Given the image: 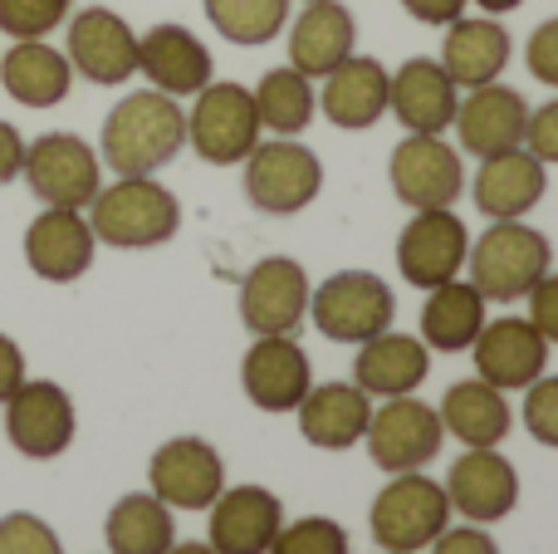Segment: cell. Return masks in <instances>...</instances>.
I'll return each instance as SVG.
<instances>
[{
    "mask_svg": "<svg viewBox=\"0 0 558 554\" xmlns=\"http://www.w3.org/2000/svg\"><path fill=\"white\" fill-rule=\"evenodd\" d=\"M186 147V113L172 94L137 88L118 98V108L104 123V157L118 177H153Z\"/></svg>",
    "mask_w": 558,
    "mask_h": 554,
    "instance_id": "obj_1",
    "label": "cell"
},
{
    "mask_svg": "<svg viewBox=\"0 0 558 554\" xmlns=\"http://www.w3.org/2000/svg\"><path fill=\"white\" fill-rule=\"evenodd\" d=\"M88 226L94 241L113 251H153L177 236L182 206L153 177H118L113 186H98V196L88 202Z\"/></svg>",
    "mask_w": 558,
    "mask_h": 554,
    "instance_id": "obj_2",
    "label": "cell"
},
{
    "mask_svg": "<svg viewBox=\"0 0 558 554\" xmlns=\"http://www.w3.org/2000/svg\"><path fill=\"white\" fill-rule=\"evenodd\" d=\"M554 265V245L544 231L524 221H495L481 241H471L465 251V270H471V285L495 304L524 300L534 285L549 275Z\"/></svg>",
    "mask_w": 558,
    "mask_h": 554,
    "instance_id": "obj_3",
    "label": "cell"
},
{
    "mask_svg": "<svg viewBox=\"0 0 558 554\" xmlns=\"http://www.w3.org/2000/svg\"><path fill=\"white\" fill-rule=\"evenodd\" d=\"M446 526H451V501L441 481H432L426 471H397L367 510V530L387 554L432 550Z\"/></svg>",
    "mask_w": 558,
    "mask_h": 554,
    "instance_id": "obj_4",
    "label": "cell"
},
{
    "mask_svg": "<svg viewBox=\"0 0 558 554\" xmlns=\"http://www.w3.org/2000/svg\"><path fill=\"white\" fill-rule=\"evenodd\" d=\"M308 320L333 344H367L397 320L392 285L377 280L373 270H338L318 290H308Z\"/></svg>",
    "mask_w": 558,
    "mask_h": 554,
    "instance_id": "obj_5",
    "label": "cell"
},
{
    "mask_svg": "<svg viewBox=\"0 0 558 554\" xmlns=\"http://www.w3.org/2000/svg\"><path fill=\"white\" fill-rule=\"evenodd\" d=\"M192 113H186V143L196 147V157L211 167H235L251 157V147L260 143V113H255V94L245 84H206L202 94H192Z\"/></svg>",
    "mask_w": 558,
    "mask_h": 554,
    "instance_id": "obj_6",
    "label": "cell"
},
{
    "mask_svg": "<svg viewBox=\"0 0 558 554\" xmlns=\"http://www.w3.org/2000/svg\"><path fill=\"white\" fill-rule=\"evenodd\" d=\"M20 177L45 206H69V212H88V202L104 186V162L78 133H45L25 143V167Z\"/></svg>",
    "mask_w": 558,
    "mask_h": 554,
    "instance_id": "obj_7",
    "label": "cell"
},
{
    "mask_svg": "<svg viewBox=\"0 0 558 554\" xmlns=\"http://www.w3.org/2000/svg\"><path fill=\"white\" fill-rule=\"evenodd\" d=\"M324 186V162L294 137H275V143H255L245 157V196L255 212L265 216H294Z\"/></svg>",
    "mask_w": 558,
    "mask_h": 554,
    "instance_id": "obj_8",
    "label": "cell"
},
{
    "mask_svg": "<svg viewBox=\"0 0 558 554\" xmlns=\"http://www.w3.org/2000/svg\"><path fill=\"white\" fill-rule=\"evenodd\" d=\"M5 437L20 457L29 461H54L74 447V432H78V412L74 398H69L59 383L35 378V383H20L5 402Z\"/></svg>",
    "mask_w": 558,
    "mask_h": 554,
    "instance_id": "obj_9",
    "label": "cell"
},
{
    "mask_svg": "<svg viewBox=\"0 0 558 554\" xmlns=\"http://www.w3.org/2000/svg\"><path fill=\"white\" fill-rule=\"evenodd\" d=\"M387 177H392L397 202L412 206V212L456 206V196H461V186H465L461 153H456L441 133H407L402 143L392 147Z\"/></svg>",
    "mask_w": 558,
    "mask_h": 554,
    "instance_id": "obj_10",
    "label": "cell"
},
{
    "mask_svg": "<svg viewBox=\"0 0 558 554\" xmlns=\"http://www.w3.org/2000/svg\"><path fill=\"white\" fill-rule=\"evenodd\" d=\"M367 451H373V467H383L387 477L397 471H422L426 461H436L446 442V427L436 418V408H426L422 398L402 393V398H387L383 408L367 418L363 432Z\"/></svg>",
    "mask_w": 558,
    "mask_h": 554,
    "instance_id": "obj_11",
    "label": "cell"
},
{
    "mask_svg": "<svg viewBox=\"0 0 558 554\" xmlns=\"http://www.w3.org/2000/svg\"><path fill=\"white\" fill-rule=\"evenodd\" d=\"M465 251H471V231L451 206L412 212V221L397 236V270L416 290H436L465 270Z\"/></svg>",
    "mask_w": 558,
    "mask_h": 554,
    "instance_id": "obj_12",
    "label": "cell"
},
{
    "mask_svg": "<svg viewBox=\"0 0 558 554\" xmlns=\"http://www.w3.org/2000/svg\"><path fill=\"white\" fill-rule=\"evenodd\" d=\"M308 320V275L289 255H265L251 265L241 280V324L251 339H270V334H299Z\"/></svg>",
    "mask_w": 558,
    "mask_h": 554,
    "instance_id": "obj_13",
    "label": "cell"
},
{
    "mask_svg": "<svg viewBox=\"0 0 558 554\" xmlns=\"http://www.w3.org/2000/svg\"><path fill=\"white\" fill-rule=\"evenodd\" d=\"M153 496L172 510H211V501L226 491V461L211 442L202 437H172L147 461Z\"/></svg>",
    "mask_w": 558,
    "mask_h": 554,
    "instance_id": "obj_14",
    "label": "cell"
},
{
    "mask_svg": "<svg viewBox=\"0 0 558 554\" xmlns=\"http://www.w3.org/2000/svg\"><path fill=\"white\" fill-rule=\"evenodd\" d=\"M69 69L84 74L88 84H128L137 74V35L118 10L88 5L69 20Z\"/></svg>",
    "mask_w": 558,
    "mask_h": 554,
    "instance_id": "obj_15",
    "label": "cell"
},
{
    "mask_svg": "<svg viewBox=\"0 0 558 554\" xmlns=\"http://www.w3.org/2000/svg\"><path fill=\"white\" fill-rule=\"evenodd\" d=\"M471 353H475V378H485L490 388L510 393V388H530L534 378H544L549 339H544L530 320L505 314V320H485V329L475 334Z\"/></svg>",
    "mask_w": 558,
    "mask_h": 554,
    "instance_id": "obj_16",
    "label": "cell"
},
{
    "mask_svg": "<svg viewBox=\"0 0 558 554\" xmlns=\"http://www.w3.org/2000/svg\"><path fill=\"white\" fill-rule=\"evenodd\" d=\"M446 501L461 510L471 526H495L520 506V471L495 447H465V457L451 461L446 477Z\"/></svg>",
    "mask_w": 558,
    "mask_h": 554,
    "instance_id": "obj_17",
    "label": "cell"
},
{
    "mask_svg": "<svg viewBox=\"0 0 558 554\" xmlns=\"http://www.w3.org/2000/svg\"><path fill=\"white\" fill-rule=\"evenodd\" d=\"M241 388L260 412H294L304 402V393L314 388V369L294 334H270L245 349Z\"/></svg>",
    "mask_w": 558,
    "mask_h": 554,
    "instance_id": "obj_18",
    "label": "cell"
},
{
    "mask_svg": "<svg viewBox=\"0 0 558 554\" xmlns=\"http://www.w3.org/2000/svg\"><path fill=\"white\" fill-rule=\"evenodd\" d=\"M94 226L84 212L69 206H45L25 226V265L49 285H74L94 265Z\"/></svg>",
    "mask_w": 558,
    "mask_h": 554,
    "instance_id": "obj_19",
    "label": "cell"
},
{
    "mask_svg": "<svg viewBox=\"0 0 558 554\" xmlns=\"http://www.w3.org/2000/svg\"><path fill=\"white\" fill-rule=\"evenodd\" d=\"M461 88L441 69V59H407L397 74H387V113L407 133H446L456 123Z\"/></svg>",
    "mask_w": 558,
    "mask_h": 554,
    "instance_id": "obj_20",
    "label": "cell"
},
{
    "mask_svg": "<svg viewBox=\"0 0 558 554\" xmlns=\"http://www.w3.org/2000/svg\"><path fill=\"white\" fill-rule=\"evenodd\" d=\"M524 128H530V104L510 84H481L456 104V133H461L465 153L475 157L524 147Z\"/></svg>",
    "mask_w": 558,
    "mask_h": 554,
    "instance_id": "obj_21",
    "label": "cell"
},
{
    "mask_svg": "<svg viewBox=\"0 0 558 554\" xmlns=\"http://www.w3.org/2000/svg\"><path fill=\"white\" fill-rule=\"evenodd\" d=\"M284 526V506L265 486H231L211 501L206 545L216 554H265Z\"/></svg>",
    "mask_w": 558,
    "mask_h": 554,
    "instance_id": "obj_22",
    "label": "cell"
},
{
    "mask_svg": "<svg viewBox=\"0 0 558 554\" xmlns=\"http://www.w3.org/2000/svg\"><path fill=\"white\" fill-rule=\"evenodd\" d=\"M137 69L157 94L192 98L211 84V49L192 35L186 25H153L137 39Z\"/></svg>",
    "mask_w": 558,
    "mask_h": 554,
    "instance_id": "obj_23",
    "label": "cell"
},
{
    "mask_svg": "<svg viewBox=\"0 0 558 554\" xmlns=\"http://www.w3.org/2000/svg\"><path fill=\"white\" fill-rule=\"evenodd\" d=\"M544 162L530 147H510V153L481 157V172H475V206H481L490 221H524L534 206L544 202Z\"/></svg>",
    "mask_w": 558,
    "mask_h": 554,
    "instance_id": "obj_24",
    "label": "cell"
},
{
    "mask_svg": "<svg viewBox=\"0 0 558 554\" xmlns=\"http://www.w3.org/2000/svg\"><path fill=\"white\" fill-rule=\"evenodd\" d=\"M294 412H299V432H304L308 447L348 451L363 442L367 418H373V398L357 383H314Z\"/></svg>",
    "mask_w": 558,
    "mask_h": 554,
    "instance_id": "obj_25",
    "label": "cell"
},
{
    "mask_svg": "<svg viewBox=\"0 0 558 554\" xmlns=\"http://www.w3.org/2000/svg\"><path fill=\"white\" fill-rule=\"evenodd\" d=\"M432 373V349L412 334H373L367 344H357L353 359V383L367 393V398H402V393H416Z\"/></svg>",
    "mask_w": 558,
    "mask_h": 554,
    "instance_id": "obj_26",
    "label": "cell"
},
{
    "mask_svg": "<svg viewBox=\"0 0 558 554\" xmlns=\"http://www.w3.org/2000/svg\"><path fill=\"white\" fill-rule=\"evenodd\" d=\"M357 45L353 10L338 0H308L304 15L289 29V69H299L304 79H324L328 69H338Z\"/></svg>",
    "mask_w": 558,
    "mask_h": 554,
    "instance_id": "obj_27",
    "label": "cell"
},
{
    "mask_svg": "<svg viewBox=\"0 0 558 554\" xmlns=\"http://www.w3.org/2000/svg\"><path fill=\"white\" fill-rule=\"evenodd\" d=\"M318 108L328 113V123L348 128V133L373 128L377 118L387 113V69L377 64L373 55H348L343 64L324 74Z\"/></svg>",
    "mask_w": 558,
    "mask_h": 554,
    "instance_id": "obj_28",
    "label": "cell"
},
{
    "mask_svg": "<svg viewBox=\"0 0 558 554\" xmlns=\"http://www.w3.org/2000/svg\"><path fill=\"white\" fill-rule=\"evenodd\" d=\"M510 64V29L495 15H475V20H451L441 39V69L456 79V88H481L495 84Z\"/></svg>",
    "mask_w": 558,
    "mask_h": 554,
    "instance_id": "obj_29",
    "label": "cell"
},
{
    "mask_svg": "<svg viewBox=\"0 0 558 554\" xmlns=\"http://www.w3.org/2000/svg\"><path fill=\"white\" fill-rule=\"evenodd\" d=\"M0 88L25 108H54L74 88V69L69 55H59L45 39H15L0 59Z\"/></svg>",
    "mask_w": 558,
    "mask_h": 554,
    "instance_id": "obj_30",
    "label": "cell"
},
{
    "mask_svg": "<svg viewBox=\"0 0 558 554\" xmlns=\"http://www.w3.org/2000/svg\"><path fill=\"white\" fill-rule=\"evenodd\" d=\"M436 418H441V427L451 432L456 442H465V447H500L514 427L510 422L514 412H510V402H505V393L490 388L485 378L451 383L441 408H436Z\"/></svg>",
    "mask_w": 558,
    "mask_h": 554,
    "instance_id": "obj_31",
    "label": "cell"
},
{
    "mask_svg": "<svg viewBox=\"0 0 558 554\" xmlns=\"http://www.w3.org/2000/svg\"><path fill=\"white\" fill-rule=\"evenodd\" d=\"M485 329V294L471 280H446L436 290H426L422 304V344L441 353H461L475 344V334Z\"/></svg>",
    "mask_w": 558,
    "mask_h": 554,
    "instance_id": "obj_32",
    "label": "cell"
},
{
    "mask_svg": "<svg viewBox=\"0 0 558 554\" xmlns=\"http://www.w3.org/2000/svg\"><path fill=\"white\" fill-rule=\"evenodd\" d=\"M104 540L108 554H167L177 545V526H172V506L143 491V496H123L104 520Z\"/></svg>",
    "mask_w": 558,
    "mask_h": 554,
    "instance_id": "obj_33",
    "label": "cell"
},
{
    "mask_svg": "<svg viewBox=\"0 0 558 554\" xmlns=\"http://www.w3.org/2000/svg\"><path fill=\"white\" fill-rule=\"evenodd\" d=\"M251 94H255L260 128H270V133H279V137H299L308 123H314L318 98H314V84H308L299 69H270Z\"/></svg>",
    "mask_w": 558,
    "mask_h": 554,
    "instance_id": "obj_34",
    "label": "cell"
},
{
    "mask_svg": "<svg viewBox=\"0 0 558 554\" xmlns=\"http://www.w3.org/2000/svg\"><path fill=\"white\" fill-rule=\"evenodd\" d=\"M206 20L231 45H270L289 25V0H206Z\"/></svg>",
    "mask_w": 558,
    "mask_h": 554,
    "instance_id": "obj_35",
    "label": "cell"
},
{
    "mask_svg": "<svg viewBox=\"0 0 558 554\" xmlns=\"http://www.w3.org/2000/svg\"><path fill=\"white\" fill-rule=\"evenodd\" d=\"M265 554H348V530L328 516H304L294 526H279Z\"/></svg>",
    "mask_w": 558,
    "mask_h": 554,
    "instance_id": "obj_36",
    "label": "cell"
},
{
    "mask_svg": "<svg viewBox=\"0 0 558 554\" xmlns=\"http://www.w3.org/2000/svg\"><path fill=\"white\" fill-rule=\"evenodd\" d=\"M74 10V0H0V35L10 39H45Z\"/></svg>",
    "mask_w": 558,
    "mask_h": 554,
    "instance_id": "obj_37",
    "label": "cell"
},
{
    "mask_svg": "<svg viewBox=\"0 0 558 554\" xmlns=\"http://www.w3.org/2000/svg\"><path fill=\"white\" fill-rule=\"evenodd\" d=\"M0 554H64V545L49 530V520L15 510V516L0 520Z\"/></svg>",
    "mask_w": 558,
    "mask_h": 554,
    "instance_id": "obj_38",
    "label": "cell"
},
{
    "mask_svg": "<svg viewBox=\"0 0 558 554\" xmlns=\"http://www.w3.org/2000/svg\"><path fill=\"white\" fill-rule=\"evenodd\" d=\"M530 398H524V427L539 447H554L558 451V378H534Z\"/></svg>",
    "mask_w": 558,
    "mask_h": 554,
    "instance_id": "obj_39",
    "label": "cell"
},
{
    "mask_svg": "<svg viewBox=\"0 0 558 554\" xmlns=\"http://www.w3.org/2000/svg\"><path fill=\"white\" fill-rule=\"evenodd\" d=\"M524 64H530V74L539 79V84L558 88V15H554V20H544V25L530 35Z\"/></svg>",
    "mask_w": 558,
    "mask_h": 554,
    "instance_id": "obj_40",
    "label": "cell"
},
{
    "mask_svg": "<svg viewBox=\"0 0 558 554\" xmlns=\"http://www.w3.org/2000/svg\"><path fill=\"white\" fill-rule=\"evenodd\" d=\"M524 147L539 157L544 167L558 162V98H549L544 108L530 113V128H524Z\"/></svg>",
    "mask_w": 558,
    "mask_h": 554,
    "instance_id": "obj_41",
    "label": "cell"
},
{
    "mask_svg": "<svg viewBox=\"0 0 558 554\" xmlns=\"http://www.w3.org/2000/svg\"><path fill=\"white\" fill-rule=\"evenodd\" d=\"M530 324H534V329H539L549 344H558V275H554V270L530 290Z\"/></svg>",
    "mask_w": 558,
    "mask_h": 554,
    "instance_id": "obj_42",
    "label": "cell"
},
{
    "mask_svg": "<svg viewBox=\"0 0 558 554\" xmlns=\"http://www.w3.org/2000/svg\"><path fill=\"white\" fill-rule=\"evenodd\" d=\"M432 554H500V545H495L481 526H461V530L446 526L441 535L432 540Z\"/></svg>",
    "mask_w": 558,
    "mask_h": 554,
    "instance_id": "obj_43",
    "label": "cell"
},
{
    "mask_svg": "<svg viewBox=\"0 0 558 554\" xmlns=\"http://www.w3.org/2000/svg\"><path fill=\"white\" fill-rule=\"evenodd\" d=\"M465 5L471 0H402V10L412 20H422V25H451V20L465 15Z\"/></svg>",
    "mask_w": 558,
    "mask_h": 554,
    "instance_id": "obj_44",
    "label": "cell"
},
{
    "mask_svg": "<svg viewBox=\"0 0 558 554\" xmlns=\"http://www.w3.org/2000/svg\"><path fill=\"white\" fill-rule=\"evenodd\" d=\"M20 167H25V137H20L15 123H5V118H0V186L15 182Z\"/></svg>",
    "mask_w": 558,
    "mask_h": 554,
    "instance_id": "obj_45",
    "label": "cell"
},
{
    "mask_svg": "<svg viewBox=\"0 0 558 554\" xmlns=\"http://www.w3.org/2000/svg\"><path fill=\"white\" fill-rule=\"evenodd\" d=\"M20 383H25V353H20V344L10 339V334H0V402H5Z\"/></svg>",
    "mask_w": 558,
    "mask_h": 554,
    "instance_id": "obj_46",
    "label": "cell"
},
{
    "mask_svg": "<svg viewBox=\"0 0 558 554\" xmlns=\"http://www.w3.org/2000/svg\"><path fill=\"white\" fill-rule=\"evenodd\" d=\"M475 5H481L485 15H510V10H520L524 0H475Z\"/></svg>",
    "mask_w": 558,
    "mask_h": 554,
    "instance_id": "obj_47",
    "label": "cell"
},
{
    "mask_svg": "<svg viewBox=\"0 0 558 554\" xmlns=\"http://www.w3.org/2000/svg\"><path fill=\"white\" fill-rule=\"evenodd\" d=\"M167 554H216L211 545H206V540H192V545H172Z\"/></svg>",
    "mask_w": 558,
    "mask_h": 554,
    "instance_id": "obj_48",
    "label": "cell"
},
{
    "mask_svg": "<svg viewBox=\"0 0 558 554\" xmlns=\"http://www.w3.org/2000/svg\"><path fill=\"white\" fill-rule=\"evenodd\" d=\"M304 5H308V0H304Z\"/></svg>",
    "mask_w": 558,
    "mask_h": 554,
    "instance_id": "obj_49",
    "label": "cell"
}]
</instances>
